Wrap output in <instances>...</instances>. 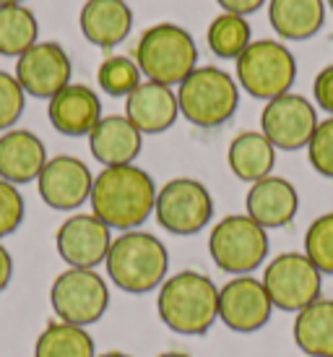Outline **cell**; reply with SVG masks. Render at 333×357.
<instances>
[{"mask_svg": "<svg viewBox=\"0 0 333 357\" xmlns=\"http://www.w3.org/2000/svg\"><path fill=\"white\" fill-rule=\"evenodd\" d=\"M157 185L146 169L136 165L104 167L91 185V214L102 219L109 229L141 227L157 206Z\"/></svg>", "mask_w": 333, "mask_h": 357, "instance_id": "1", "label": "cell"}, {"mask_svg": "<svg viewBox=\"0 0 333 357\" xmlns=\"http://www.w3.org/2000/svg\"><path fill=\"white\" fill-rule=\"evenodd\" d=\"M157 310L175 334L201 337L219 321V287L201 271H180L159 287Z\"/></svg>", "mask_w": 333, "mask_h": 357, "instance_id": "2", "label": "cell"}, {"mask_svg": "<svg viewBox=\"0 0 333 357\" xmlns=\"http://www.w3.org/2000/svg\"><path fill=\"white\" fill-rule=\"evenodd\" d=\"M104 264H107V277L115 287L127 295H146L164 284L169 271V253L157 235L130 229L112 240Z\"/></svg>", "mask_w": 333, "mask_h": 357, "instance_id": "3", "label": "cell"}, {"mask_svg": "<svg viewBox=\"0 0 333 357\" xmlns=\"http://www.w3.org/2000/svg\"><path fill=\"white\" fill-rule=\"evenodd\" d=\"M136 63L148 81L180 86L196 70V42L177 24H157L141 34L136 45Z\"/></svg>", "mask_w": 333, "mask_h": 357, "instance_id": "4", "label": "cell"}, {"mask_svg": "<svg viewBox=\"0 0 333 357\" xmlns=\"http://www.w3.org/2000/svg\"><path fill=\"white\" fill-rule=\"evenodd\" d=\"M240 91L235 79L222 68H196L177 89V105L198 128H219L235 115Z\"/></svg>", "mask_w": 333, "mask_h": 357, "instance_id": "5", "label": "cell"}, {"mask_svg": "<svg viewBox=\"0 0 333 357\" xmlns=\"http://www.w3.org/2000/svg\"><path fill=\"white\" fill-rule=\"evenodd\" d=\"M208 253L222 271L232 277H247L268 256V235L247 214H232L211 229Z\"/></svg>", "mask_w": 333, "mask_h": 357, "instance_id": "6", "label": "cell"}, {"mask_svg": "<svg viewBox=\"0 0 333 357\" xmlns=\"http://www.w3.org/2000/svg\"><path fill=\"white\" fill-rule=\"evenodd\" d=\"M237 79L250 97L271 102L289 94L297 79V63L281 42L258 40L237 58Z\"/></svg>", "mask_w": 333, "mask_h": 357, "instance_id": "7", "label": "cell"}, {"mask_svg": "<svg viewBox=\"0 0 333 357\" xmlns=\"http://www.w3.org/2000/svg\"><path fill=\"white\" fill-rule=\"evenodd\" d=\"M55 316L73 326H91L107 313L109 287L94 268H65L49 287Z\"/></svg>", "mask_w": 333, "mask_h": 357, "instance_id": "8", "label": "cell"}, {"mask_svg": "<svg viewBox=\"0 0 333 357\" xmlns=\"http://www.w3.org/2000/svg\"><path fill=\"white\" fill-rule=\"evenodd\" d=\"M261 282L274 307L286 313H300L302 307L320 298L323 274L304 253H281L265 266Z\"/></svg>", "mask_w": 333, "mask_h": 357, "instance_id": "9", "label": "cell"}, {"mask_svg": "<svg viewBox=\"0 0 333 357\" xmlns=\"http://www.w3.org/2000/svg\"><path fill=\"white\" fill-rule=\"evenodd\" d=\"M159 225L180 238L196 235L206 227L214 217V199L203 183L190 178L169 180L157 193L154 206Z\"/></svg>", "mask_w": 333, "mask_h": 357, "instance_id": "10", "label": "cell"}, {"mask_svg": "<svg viewBox=\"0 0 333 357\" xmlns=\"http://www.w3.org/2000/svg\"><path fill=\"white\" fill-rule=\"evenodd\" d=\"M315 128H318V112L310 100L289 91L265 102L263 115H261V133L276 149H302L310 144Z\"/></svg>", "mask_w": 333, "mask_h": 357, "instance_id": "11", "label": "cell"}, {"mask_svg": "<svg viewBox=\"0 0 333 357\" xmlns=\"http://www.w3.org/2000/svg\"><path fill=\"white\" fill-rule=\"evenodd\" d=\"M274 303L263 282L255 277H235L219 289V321L237 334H253L271 321Z\"/></svg>", "mask_w": 333, "mask_h": 357, "instance_id": "12", "label": "cell"}, {"mask_svg": "<svg viewBox=\"0 0 333 357\" xmlns=\"http://www.w3.org/2000/svg\"><path fill=\"white\" fill-rule=\"evenodd\" d=\"M70 73H73V66H70L68 52L58 42H37L16 60L13 76L26 94L37 100H52L70 84Z\"/></svg>", "mask_w": 333, "mask_h": 357, "instance_id": "13", "label": "cell"}, {"mask_svg": "<svg viewBox=\"0 0 333 357\" xmlns=\"http://www.w3.org/2000/svg\"><path fill=\"white\" fill-rule=\"evenodd\" d=\"M55 245L68 268H97L107 261L112 229L94 214H73L58 227Z\"/></svg>", "mask_w": 333, "mask_h": 357, "instance_id": "14", "label": "cell"}, {"mask_svg": "<svg viewBox=\"0 0 333 357\" xmlns=\"http://www.w3.org/2000/svg\"><path fill=\"white\" fill-rule=\"evenodd\" d=\"M91 185H94L91 169L79 157H68V154L47 159V165L37 178L42 201L55 211L79 208L91 196Z\"/></svg>", "mask_w": 333, "mask_h": 357, "instance_id": "15", "label": "cell"}, {"mask_svg": "<svg viewBox=\"0 0 333 357\" xmlns=\"http://www.w3.org/2000/svg\"><path fill=\"white\" fill-rule=\"evenodd\" d=\"M177 115V94L157 81H141L125 97V118L146 136H157L172 128Z\"/></svg>", "mask_w": 333, "mask_h": 357, "instance_id": "16", "label": "cell"}, {"mask_svg": "<svg viewBox=\"0 0 333 357\" xmlns=\"http://www.w3.org/2000/svg\"><path fill=\"white\" fill-rule=\"evenodd\" d=\"M47 165V149L37 133L26 128H10L0 136V180L24 185L40 178Z\"/></svg>", "mask_w": 333, "mask_h": 357, "instance_id": "17", "label": "cell"}, {"mask_svg": "<svg viewBox=\"0 0 333 357\" xmlns=\"http://www.w3.org/2000/svg\"><path fill=\"white\" fill-rule=\"evenodd\" d=\"M47 118L63 136H88L102 120V102L94 89L84 84H68L49 100Z\"/></svg>", "mask_w": 333, "mask_h": 357, "instance_id": "18", "label": "cell"}, {"mask_svg": "<svg viewBox=\"0 0 333 357\" xmlns=\"http://www.w3.org/2000/svg\"><path fill=\"white\" fill-rule=\"evenodd\" d=\"M245 206L247 217L253 222H258L263 229H276L294 219L297 206H300V196L289 180L268 175L250 185Z\"/></svg>", "mask_w": 333, "mask_h": 357, "instance_id": "19", "label": "cell"}, {"mask_svg": "<svg viewBox=\"0 0 333 357\" xmlns=\"http://www.w3.org/2000/svg\"><path fill=\"white\" fill-rule=\"evenodd\" d=\"M144 133L125 118V115H107L88 133V149L104 167H123L133 165L141 154Z\"/></svg>", "mask_w": 333, "mask_h": 357, "instance_id": "20", "label": "cell"}, {"mask_svg": "<svg viewBox=\"0 0 333 357\" xmlns=\"http://www.w3.org/2000/svg\"><path fill=\"white\" fill-rule=\"evenodd\" d=\"M81 31L97 47H115L130 34L133 13L125 0H86L81 8Z\"/></svg>", "mask_w": 333, "mask_h": 357, "instance_id": "21", "label": "cell"}, {"mask_svg": "<svg viewBox=\"0 0 333 357\" xmlns=\"http://www.w3.org/2000/svg\"><path fill=\"white\" fill-rule=\"evenodd\" d=\"M268 21L284 40H310L325 21L323 0H271Z\"/></svg>", "mask_w": 333, "mask_h": 357, "instance_id": "22", "label": "cell"}, {"mask_svg": "<svg viewBox=\"0 0 333 357\" xmlns=\"http://www.w3.org/2000/svg\"><path fill=\"white\" fill-rule=\"evenodd\" d=\"M226 162L240 180L258 183V180L271 175V169L276 165V146L261 130H245L229 144Z\"/></svg>", "mask_w": 333, "mask_h": 357, "instance_id": "23", "label": "cell"}, {"mask_svg": "<svg viewBox=\"0 0 333 357\" xmlns=\"http://www.w3.org/2000/svg\"><path fill=\"white\" fill-rule=\"evenodd\" d=\"M294 342L307 357H333V300L318 298L297 313Z\"/></svg>", "mask_w": 333, "mask_h": 357, "instance_id": "24", "label": "cell"}, {"mask_svg": "<svg viewBox=\"0 0 333 357\" xmlns=\"http://www.w3.org/2000/svg\"><path fill=\"white\" fill-rule=\"evenodd\" d=\"M34 357H97V347L84 326L52 321L37 337Z\"/></svg>", "mask_w": 333, "mask_h": 357, "instance_id": "25", "label": "cell"}, {"mask_svg": "<svg viewBox=\"0 0 333 357\" xmlns=\"http://www.w3.org/2000/svg\"><path fill=\"white\" fill-rule=\"evenodd\" d=\"M40 24L26 6H3L0 8V55L21 58L37 45Z\"/></svg>", "mask_w": 333, "mask_h": 357, "instance_id": "26", "label": "cell"}, {"mask_svg": "<svg viewBox=\"0 0 333 357\" xmlns=\"http://www.w3.org/2000/svg\"><path fill=\"white\" fill-rule=\"evenodd\" d=\"M208 47L219 58H240L242 52L250 47V24L245 16H235V13H222L211 21L208 26Z\"/></svg>", "mask_w": 333, "mask_h": 357, "instance_id": "27", "label": "cell"}, {"mask_svg": "<svg viewBox=\"0 0 333 357\" xmlns=\"http://www.w3.org/2000/svg\"><path fill=\"white\" fill-rule=\"evenodd\" d=\"M97 81L109 97H127L141 84V68H138L136 60L115 55L99 66Z\"/></svg>", "mask_w": 333, "mask_h": 357, "instance_id": "28", "label": "cell"}, {"mask_svg": "<svg viewBox=\"0 0 333 357\" xmlns=\"http://www.w3.org/2000/svg\"><path fill=\"white\" fill-rule=\"evenodd\" d=\"M304 256L320 274L333 277V211L318 217L304 235Z\"/></svg>", "mask_w": 333, "mask_h": 357, "instance_id": "29", "label": "cell"}, {"mask_svg": "<svg viewBox=\"0 0 333 357\" xmlns=\"http://www.w3.org/2000/svg\"><path fill=\"white\" fill-rule=\"evenodd\" d=\"M24 107H26V91L21 89L16 76H10L8 70H0V130L3 133L16 126Z\"/></svg>", "mask_w": 333, "mask_h": 357, "instance_id": "30", "label": "cell"}, {"mask_svg": "<svg viewBox=\"0 0 333 357\" xmlns=\"http://www.w3.org/2000/svg\"><path fill=\"white\" fill-rule=\"evenodd\" d=\"M307 157L323 178L333 180V118L318 123L313 139L307 144Z\"/></svg>", "mask_w": 333, "mask_h": 357, "instance_id": "31", "label": "cell"}, {"mask_svg": "<svg viewBox=\"0 0 333 357\" xmlns=\"http://www.w3.org/2000/svg\"><path fill=\"white\" fill-rule=\"evenodd\" d=\"M24 214H26V206H24L19 188L0 180V240L13 235L21 227Z\"/></svg>", "mask_w": 333, "mask_h": 357, "instance_id": "32", "label": "cell"}, {"mask_svg": "<svg viewBox=\"0 0 333 357\" xmlns=\"http://www.w3.org/2000/svg\"><path fill=\"white\" fill-rule=\"evenodd\" d=\"M313 94H315L318 107L325 109V112L333 118V66H328V68H323L320 73H318L315 86H313Z\"/></svg>", "mask_w": 333, "mask_h": 357, "instance_id": "33", "label": "cell"}, {"mask_svg": "<svg viewBox=\"0 0 333 357\" xmlns=\"http://www.w3.org/2000/svg\"><path fill=\"white\" fill-rule=\"evenodd\" d=\"M265 0H219V6L226 10V13H235V16H247V13H255V10L263 6Z\"/></svg>", "mask_w": 333, "mask_h": 357, "instance_id": "34", "label": "cell"}, {"mask_svg": "<svg viewBox=\"0 0 333 357\" xmlns=\"http://www.w3.org/2000/svg\"><path fill=\"white\" fill-rule=\"evenodd\" d=\"M10 279H13V258H10L8 248L0 243V292H6Z\"/></svg>", "mask_w": 333, "mask_h": 357, "instance_id": "35", "label": "cell"}, {"mask_svg": "<svg viewBox=\"0 0 333 357\" xmlns=\"http://www.w3.org/2000/svg\"><path fill=\"white\" fill-rule=\"evenodd\" d=\"M97 357H133V355H125V352H118V349H112V352H104V355H97Z\"/></svg>", "mask_w": 333, "mask_h": 357, "instance_id": "36", "label": "cell"}, {"mask_svg": "<svg viewBox=\"0 0 333 357\" xmlns=\"http://www.w3.org/2000/svg\"><path fill=\"white\" fill-rule=\"evenodd\" d=\"M157 357H190V355H185V352H162Z\"/></svg>", "mask_w": 333, "mask_h": 357, "instance_id": "37", "label": "cell"}, {"mask_svg": "<svg viewBox=\"0 0 333 357\" xmlns=\"http://www.w3.org/2000/svg\"><path fill=\"white\" fill-rule=\"evenodd\" d=\"M21 3H24V0H0V8H3V6H21Z\"/></svg>", "mask_w": 333, "mask_h": 357, "instance_id": "38", "label": "cell"}]
</instances>
